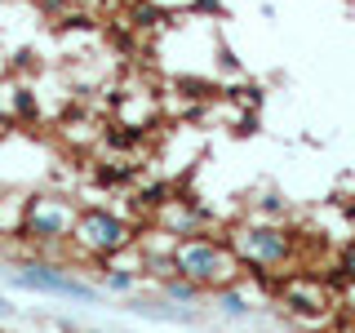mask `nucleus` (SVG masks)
<instances>
[{"label": "nucleus", "mask_w": 355, "mask_h": 333, "mask_svg": "<svg viewBox=\"0 0 355 333\" xmlns=\"http://www.w3.org/2000/svg\"><path fill=\"white\" fill-rule=\"evenodd\" d=\"M71 240L80 244L85 258H116V253H125L133 244V227H129V218L111 214L103 205H85L80 214H76Z\"/></svg>", "instance_id": "20e7f679"}, {"label": "nucleus", "mask_w": 355, "mask_h": 333, "mask_svg": "<svg viewBox=\"0 0 355 333\" xmlns=\"http://www.w3.org/2000/svg\"><path fill=\"white\" fill-rule=\"evenodd\" d=\"M173 271L196 280L200 289H222L240 275V258L231 253V244H218L209 236H182L173 249Z\"/></svg>", "instance_id": "f03ea898"}, {"label": "nucleus", "mask_w": 355, "mask_h": 333, "mask_svg": "<svg viewBox=\"0 0 355 333\" xmlns=\"http://www.w3.org/2000/svg\"><path fill=\"white\" fill-rule=\"evenodd\" d=\"M218 311H222L227 320H249V316H253L249 298H244L240 289H231V284H222V289H218Z\"/></svg>", "instance_id": "1a4fd4ad"}, {"label": "nucleus", "mask_w": 355, "mask_h": 333, "mask_svg": "<svg viewBox=\"0 0 355 333\" xmlns=\"http://www.w3.org/2000/svg\"><path fill=\"white\" fill-rule=\"evenodd\" d=\"M103 293H133L138 289V271H125V266H111V271H103Z\"/></svg>", "instance_id": "9b49d317"}, {"label": "nucleus", "mask_w": 355, "mask_h": 333, "mask_svg": "<svg viewBox=\"0 0 355 333\" xmlns=\"http://www.w3.org/2000/svg\"><path fill=\"white\" fill-rule=\"evenodd\" d=\"M9 107H14V116H22V120H36L40 116L36 89H31V85H14V89H9Z\"/></svg>", "instance_id": "9d476101"}, {"label": "nucleus", "mask_w": 355, "mask_h": 333, "mask_svg": "<svg viewBox=\"0 0 355 333\" xmlns=\"http://www.w3.org/2000/svg\"><path fill=\"white\" fill-rule=\"evenodd\" d=\"M76 214L80 209L71 205V196L62 191H31L18 209V240H31L40 249H58L62 240H71V227H76Z\"/></svg>", "instance_id": "f257e3e1"}, {"label": "nucleus", "mask_w": 355, "mask_h": 333, "mask_svg": "<svg viewBox=\"0 0 355 333\" xmlns=\"http://www.w3.org/2000/svg\"><path fill=\"white\" fill-rule=\"evenodd\" d=\"M284 302H288L293 316H315V311L324 307V293H320L311 280H293V289L284 293Z\"/></svg>", "instance_id": "0eeeda50"}, {"label": "nucleus", "mask_w": 355, "mask_h": 333, "mask_svg": "<svg viewBox=\"0 0 355 333\" xmlns=\"http://www.w3.org/2000/svg\"><path fill=\"white\" fill-rule=\"evenodd\" d=\"M258 214H262V218H280V214H284V196H280V191H266V196L258 200Z\"/></svg>", "instance_id": "f8f14e48"}, {"label": "nucleus", "mask_w": 355, "mask_h": 333, "mask_svg": "<svg viewBox=\"0 0 355 333\" xmlns=\"http://www.w3.org/2000/svg\"><path fill=\"white\" fill-rule=\"evenodd\" d=\"M89 333H94V329H89Z\"/></svg>", "instance_id": "2eb2a0df"}, {"label": "nucleus", "mask_w": 355, "mask_h": 333, "mask_svg": "<svg viewBox=\"0 0 355 333\" xmlns=\"http://www.w3.org/2000/svg\"><path fill=\"white\" fill-rule=\"evenodd\" d=\"M338 271L355 284V240H351V244H342V253H338Z\"/></svg>", "instance_id": "ddd939ff"}, {"label": "nucleus", "mask_w": 355, "mask_h": 333, "mask_svg": "<svg viewBox=\"0 0 355 333\" xmlns=\"http://www.w3.org/2000/svg\"><path fill=\"white\" fill-rule=\"evenodd\" d=\"M160 293L169 298V302H178V307H187V302H200V289L196 280H187V275H178V271H169V275H160Z\"/></svg>", "instance_id": "6e6552de"}, {"label": "nucleus", "mask_w": 355, "mask_h": 333, "mask_svg": "<svg viewBox=\"0 0 355 333\" xmlns=\"http://www.w3.org/2000/svg\"><path fill=\"white\" fill-rule=\"evenodd\" d=\"M9 284L27 289V293H49V298H71V302H103V289L76 280L58 262H18L9 271Z\"/></svg>", "instance_id": "39448f33"}, {"label": "nucleus", "mask_w": 355, "mask_h": 333, "mask_svg": "<svg viewBox=\"0 0 355 333\" xmlns=\"http://www.w3.org/2000/svg\"><path fill=\"white\" fill-rule=\"evenodd\" d=\"M231 253L240 258V266H253V271H280V266L293 262V236L280 227V222H249L231 236Z\"/></svg>", "instance_id": "7ed1b4c3"}, {"label": "nucleus", "mask_w": 355, "mask_h": 333, "mask_svg": "<svg viewBox=\"0 0 355 333\" xmlns=\"http://www.w3.org/2000/svg\"><path fill=\"white\" fill-rule=\"evenodd\" d=\"M129 311L133 316H147V320H169V325H196L191 311L173 307L169 298H164V302H138V298H129Z\"/></svg>", "instance_id": "423d86ee"}, {"label": "nucleus", "mask_w": 355, "mask_h": 333, "mask_svg": "<svg viewBox=\"0 0 355 333\" xmlns=\"http://www.w3.org/2000/svg\"><path fill=\"white\" fill-rule=\"evenodd\" d=\"M5 200H9V178L0 173V205H5Z\"/></svg>", "instance_id": "4468645a"}]
</instances>
